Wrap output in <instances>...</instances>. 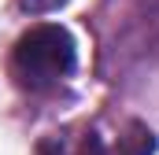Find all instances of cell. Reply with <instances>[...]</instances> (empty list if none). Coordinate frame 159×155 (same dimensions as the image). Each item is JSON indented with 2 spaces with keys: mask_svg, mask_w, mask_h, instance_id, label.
Wrapping results in <instances>:
<instances>
[{
  "mask_svg": "<svg viewBox=\"0 0 159 155\" xmlns=\"http://www.w3.org/2000/svg\"><path fill=\"white\" fill-rule=\"evenodd\" d=\"M74 63H78L74 37L56 22L30 26L15 41V52H11V74L19 78L22 89H34V92L59 85L74 70Z\"/></svg>",
  "mask_w": 159,
  "mask_h": 155,
  "instance_id": "cell-1",
  "label": "cell"
},
{
  "mask_svg": "<svg viewBox=\"0 0 159 155\" xmlns=\"http://www.w3.org/2000/svg\"><path fill=\"white\" fill-rule=\"evenodd\" d=\"M152 152H156L152 129L141 126V122H129L115 144H104L96 133H89V137H81V144L70 155H152Z\"/></svg>",
  "mask_w": 159,
  "mask_h": 155,
  "instance_id": "cell-2",
  "label": "cell"
},
{
  "mask_svg": "<svg viewBox=\"0 0 159 155\" xmlns=\"http://www.w3.org/2000/svg\"><path fill=\"white\" fill-rule=\"evenodd\" d=\"M19 4H22V11H30V15H44V11L63 7L67 0H19Z\"/></svg>",
  "mask_w": 159,
  "mask_h": 155,
  "instance_id": "cell-3",
  "label": "cell"
}]
</instances>
